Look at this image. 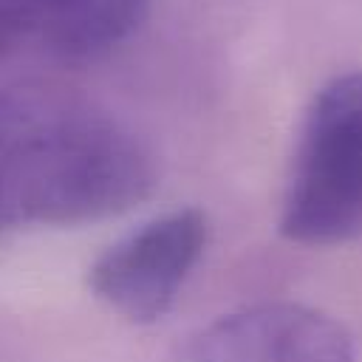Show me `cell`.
I'll use <instances>...</instances> for the list:
<instances>
[{
	"label": "cell",
	"mask_w": 362,
	"mask_h": 362,
	"mask_svg": "<svg viewBox=\"0 0 362 362\" xmlns=\"http://www.w3.org/2000/svg\"><path fill=\"white\" fill-rule=\"evenodd\" d=\"M153 184L147 147L113 113L57 88L0 90V232L102 221Z\"/></svg>",
	"instance_id": "1"
},
{
	"label": "cell",
	"mask_w": 362,
	"mask_h": 362,
	"mask_svg": "<svg viewBox=\"0 0 362 362\" xmlns=\"http://www.w3.org/2000/svg\"><path fill=\"white\" fill-rule=\"evenodd\" d=\"M277 226L303 246L362 238V71L328 79L308 102Z\"/></svg>",
	"instance_id": "2"
},
{
	"label": "cell",
	"mask_w": 362,
	"mask_h": 362,
	"mask_svg": "<svg viewBox=\"0 0 362 362\" xmlns=\"http://www.w3.org/2000/svg\"><path fill=\"white\" fill-rule=\"evenodd\" d=\"M209 240L206 212L181 206L113 240L88 269L90 291L130 322L161 320L178 300Z\"/></svg>",
	"instance_id": "3"
},
{
	"label": "cell",
	"mask_w": 362,
	"mask_h": 362,
	"mask_svg": "<svg viewBox=\"0 0 362 362\" xmlns=\"http://www.w3.org/2000/svg\"><path fill=\"white\" fill-rule=\"evenodd\" d=\"M173 362H356L354 337L303 303H257L192 331Z\"/></svg>",
	"instance_id": "4"
},
{
	"label": "cell",
	"mask_w": 362,
	"mask_h": 362,
	"mask_svg": "<svg viewBox=\"0 0 362 362\" xmlns=\"http://www.w3.org/2000/svg\"><path fill=\"white\" fill-rule=\"evenodd\" d=\"M150 0H20L23 40L62 59H93L144 23Z\"/></svg>",
	"instance_id": "5"
},
{
	"label": "cell",
	"mask_w": 362,
	"mask_h": 362,
	"mask_svg": "<svg viewBox=\"0 0 362 362\" xmlns=\"http://www.w3.org/2000/svg\"><path fill=\"white\" fill-rule=\"evenodd\" d=\"M20 40H23L20 0H0V54L14 48Z\"/></svg>",
	"instance_id": "6"
}]
</instances>
